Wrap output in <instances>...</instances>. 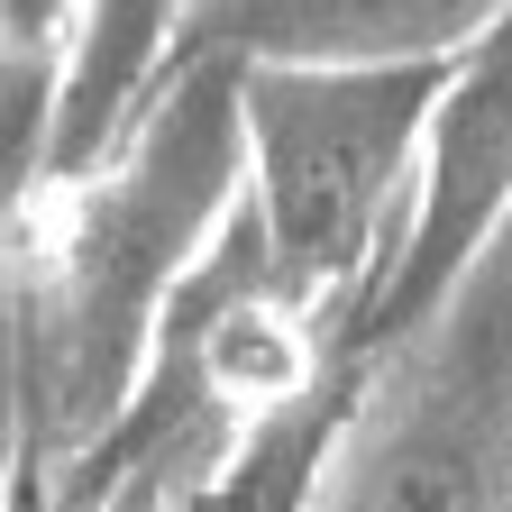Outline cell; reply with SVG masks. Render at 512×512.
I'll return each mask as SVG.
<instances>
[{
	"mask_svg": "<svg viewBox=\"0 0 512 512\" xmlns=\"http://www.w3.org/2000/svg\"><path fill=\"white\" fill-rule=\"evenodd\" d=\"M229 55H183V74L156 92V110L128 128V147L92 165L64 211L55 247V403L64 421H119V403L138 394V375L156 366V339L192 275L211 266V247L238 220L247 192V101H238Z\"/></svg>",
	"mask_w": 512,
	"mask_h": 512,
	"instance_id": "1",
	"label": "cell"
},
{
	"mask_svg": "<svg viewBox=\"0 0 512 512\" xmlns=\"http://www.w3.org/2000/svg\"><path fill=\"white\" fill-rule=\"evenodd\" d=\"M247 220L284 302H330L375 266L384 202L412 192L448 64H238Z\"/></svg>",
	"mask_w": 512,
	"mask_h": 512,
	"instance_id": "2",
	"label": "cell"
},
{
	"mask_svg": "<svg viewBox=\"0 0 512 512\" xmlns=\"http://www.w3.org/2000/svg\"><path fill=\"white\" fill-rule=\"evenodd\" d=\"M512 192V10L467 46V74H448L421 147V202H412V247L394 275V311L430 302L448 275L476 256V238L503 220Z\"/></svg>",
	"mask_w": 512,
	"mask_h": 512,
	"instance_id": "3",
	"label": "cell"
},
{
	"mask_svg": "<svg viewBox=\"0 0 512 512\" xmlns=\"http://www.w3.org/2000/svg\"><path fill=\"white\" fill-rule=\"evenodd\" d=\"M512 0H202L183 55L229 64H458Z\"/></svg>",
	"mask_w": 512,
	"mask_h": 512,
	"instance_id": "4",
	"label": "cell"
},
{
	"mask_svg": "<svg viewBox=\"0 0 512 512\" xmlns=\"http://www.w3.org/2000/svg\"><path fill=\"white\" fill-rule=\"evenodd\" d=\"M192 10L202 0H83V37H74V74H64L55 101V138H46V174L74 183L110 156V138L138 119L147 83H156V55L183 46Z\"/></svg>",
	"mask_w": 512,
	"mask_h": 512,
	"instance_id": "5",
	"label": "cell"
},
{
	"mask_svg": "<svg viewBox=\"0 0 512 512\" xmlns=\"http://www.w3.org/2000/svg\"><path fill=\"white\" fill-rule=\"evenodd\" d=\"M74 37H83V0H0V156L19 174L55 138Z\"/></svg>",
	"mask_w": 512,
	"mask_h": 512,
	"instance_id": "6",
	"label": "cell"
},
{
	"mask_svg": "<svg viewBox=\"0 0 512 512\" xmlns=\"http://www.w3.org/2000/svg\"><path fill=\"white\" fill-rule=\"evenodd\" d=\"M302 467L275 458V448H256V458L238 476H211V485H192V512H302Z\"/></svg>",
	"mask_w": 512,
	"mask_h": 512,
	"instance_id": "7",
	"label": "cell"
},
{
	"mask_svg": "<svg viewBox=\"0 0 512 512\" xmlns=\"http://www.w3.org/2000/svg\"><path fill=\"white\" fill-rule=\"evenodd\" d=\"M10 467H19V403L0 384V512H10Z\"/></svg>",
	"mask_w": 512,
	"mask_h": 512,
	"instance_id": "8",
	"label": "cell"
}]
</instances>
